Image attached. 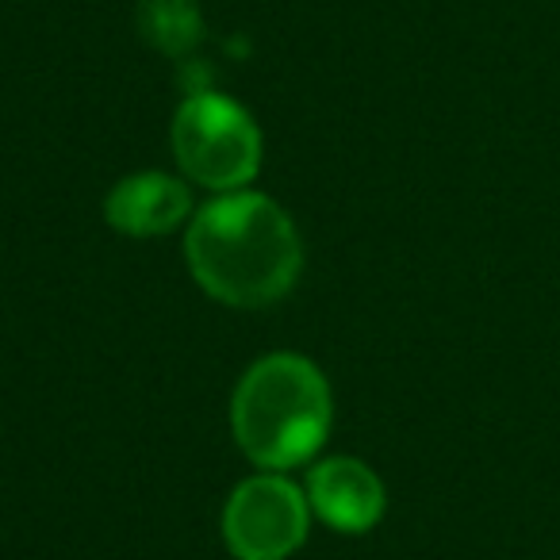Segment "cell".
<instances>
[{"instance_id":"277c9868","label":"cell","mask_w":560,"mask_h":560,"mask_svg":"<svg viewBox=\"0 0 560 560\" xmlns=\"http://www.w3.org/2000/svg\"><path fill=\"white\" fill-rule=\"evenodd\" d=\"M307 491L280 472L242 480L223 506V541L234 560H289L307 541Z\"/></svg>"},{"instance_id":"5b68a950","label":"cell","mask_w":560,"mask_h":560,"mask_svg":"<svg viewBox=\"0 0 560 560\" xmlns=\"http://www.w3.org/2000/svg\"><path fill=\"white\" fill-rule=\"evenodd\" d=\"M307 503L338 534H369L388 511L384 483L365 460L327 457L307 472Z\"/></svg>"},{"instance_id":"3957f363","label":"cell","mask_w":560,"mask_h":560,"mask_svg":"<svg viewBox=\"0 0 560 560\" xmlns=\"http://www.w3.org/2000/svg\"><path fill=\"white\" fill-rule=\"evenodd\" d=\"M173 158L192 185L242 192L261 170V131L231 96L188 93L173 116Z\"/></svg>"},{"instance_id":"6da1fadb","label":"cell","mask_w":560,"mask_h":560,"mask_svg":"<svg viewBox=\"0 0 560 560\" xmlns=\"http://www.w3.org/2000/svg\"><path fill=\"white\" fill-rule=\"evenodd\" d=\"M196 284L226 307H269L289 296L304 269L292 215L261 192H223L203 203L185 231Z\"/></svg>"},{"instance_id":"52a82bcc","label":"cell","mask_w":560,"mask_h":560,"mask_svg":"<svg viewBox=\"0 0 560 560\" xmlns=\"http://www.w3.org/2000/svg\"><path fill=\"white\" fill-rule=\"evenodd\" d=\"M139 32L170 58H188L203 43V12L196 0H142Z\"/></svg>"},{"instance_id":"7a4b0ae2","label":"cell","mask_w":560,"mask_h":560,"mask_svg":"<svg viewBox=\"0 0 560 560\" xmlns=\"http://www.w3.org/2000/svg\"><path fill=\"white\" fill-rule=\"evenodd\" d=\"M335 419L330 384L304 353H269L242 373L231 399L238 450L261 472H289L323 450Z\"/></svg>"},{"instance_id":"8992f818","label":"cell","mask_w":560,"mask_h":560,"mask_svg":"<svg viewBox=\"0 0 560 560\" xmlns=\"http://www.w3.org/2000/svg\"><path fill=\"white\" fill-rule=\"evenodd\" d=\"M192 215V196L185 180L170 173H135L124 177L104 200V219L112 231L131 234V238H158V234L177 231Z\"/></svg>"}]
</instances>
